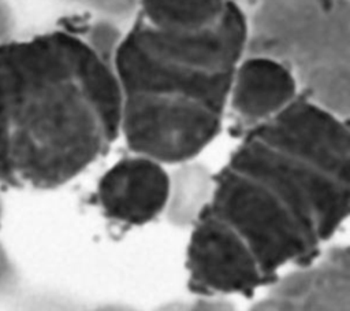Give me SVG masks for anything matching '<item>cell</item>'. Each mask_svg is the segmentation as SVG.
<instances>
[{
	"label": "cell",
	"instance_id": "cell-1",
	"mask_svg": "<svg viewBox=\"0 0 350 311\" xmlns=\"http://www.w3.org/2000/svg\"><path fill=\"white\" fill-rule=\"evenodd\" d=\"M208 207L273 282L286 264H312L350 218V119L299 93L241 136Z\"/></svg>",
	"mask_w": 350,
	"mask_h": 311
},
{
	"label": "cell",
	"instance_id": "cell-2",
	"mask_svg": "<svg viewBox=\"0 0 350 311\" xmlns=\"http://www.w3.org/2000/svg\"><path fill=\"white\" fill-rule=\"evenodd\" d=\"M122 104L112 58L88 27L0 41V182L72 179L119 136Z\"/></svg>",
	"mask_w": 350,
	"mask_h": 311
},
{
	"label": "cell",
	"instance_id": "cell-3",
	"mask_svg": "<svg viewBox=\"0 0 350 311\" xmlns=\"http://www.w3.org/2000/svg\"><path fill=\"white\" fill-rule=\"evenodd\" d=\"M246 47L247 21L237 1L221 19L198 29H161L137 16L112 64L122 96L185 97L224 112Z\"/></svg>",
	"mask_w": 350,
	"mask_h": 311
},
{
	"label": "cell",
	"instance_id": "cell-4",
	"mask_svg": "<svg viewBox=\"0 0 350 311\" xmlns=\"http://www.w3.org/2000/svg\"><path fill=\"white\" fill-rule=\"evenodd\" d=\"M246 55L286 63L301 93L350 119V0H243Z\"/></svg>",
	"mask_w": 350,
	"mask_h": 311
},
{
	"label": "cell",
	"instance_id": "cell-5",
	"mask_svg": "<svg viewBox=\"0 0 350 311\" xmlns=\"http://www.w3.org/2000/svg\"><path fill=\"white\" fill-rule=\"evenodd\" d=\"M223 115L193 99L126 95L120 133L134 153L160 163H186L219 134Z\"/></svg>",
	"mask_w": 350,
	"mask_h": 311
},
{
	"label": "cell",
	"instance_id": "cell-6",
	"mask_svg": "<svg viewBox=\"0 0 350 311\" xmlns=\"http://www.w3.org/2000/svg\"><path fill=\"white\" fill-rule=\"evenodd\" d=\"M186 269L191 290L206 296L252 297L258 288L275 284L262 273L246 241L208 204L193 222Z\"/></svg>",
	"mask_w": 350,
	"mask_h": 311
},
{
	"label": "cell",
	"instance_id": "cell-7",
	"mask_svg": "<svg viewBox=\"0 0 350 311\" xmlns=\"http://www.w3.org/2000/svg\"><path fill=\"white\" fill-rule=\"evenodd\" d=\"M96 203L122 225L141 226L154 219L171 197V178L161 163L135 153L118 160L98 181Z\"/></svg>",
	"mask_w": 350,
	"mask_h": 311
},
{
	"label": "cell",
	"instance_id": "cell-8",
	"mask_svg": "<svg viewBox=\"0 0 350 311\" xmlns=\"http://www.w3.org/2000/svg\"><path fill=\"white\" fill-rule=\"evenodd\" d=\"M254 310H350V245L279 277Z\"/></svg>",
	"mask_w": 350,
	"mask_h": 311
},
{
	"label": "cell",
	"instance_id": "cell-9",
	"mask_svg": "<svg viewBox=\"0 0 350 311\" xmlns=\"http://www.w3.org/2000/svg\"><path fill=\"white\" fill-rule=\"evenodd\" d=\"M299 93L295 74L286 63L265 55H245L230 90L231 133L241 137L279 114Z\"/></svg>",
	"mask_w": 350,
	"mask_h": 311
},
{
	"label": "cell",
	"instance_id": "cell-10",
	"mask_svg": "<svg viewBox=\"0 0 350 311\" xmlns=\"http://www.w3.org/2000/svg\"><path fill=\"white\" fill-rule=\"evenodd\" d=\"M237 0H138V18L161 29H198L221 19Z\"/></svg>",
	"mask_w": 350,
	"mask_h": 311
},
{
	"label": "cell",
	"instance_id": "cell-11",
	"mask_svg": "<svg viewBox=\"0 0 350 311\" xmlns=\"http://www.w3.org/2000/svg\"><path fill=\"white\" fill-rule=\"evenodd\" d=\"M178 177L175 190V218L180 222H194L209 203L213 190V175L198 164L186 166Z\"/></svg>",
	"mask_w": 350,
	"mask_h": 311
},
{
	"label": "cell",
	"instance_id": "cell-12",
	"mask_svg": "<svg viewBox=\"0 0 350 311\" xmlns=\"http://www.w3.org/2000/svg\"><path fill=\"white\" fill-rule=\"evenodd\" d=\"M79 1L88 3V4L98 7L101 10L112 11V12L127 10V8H130L135 3L138 5V0H79Z\"/></svg>",
	"mask_w": 350,
	"mask_h": 311
},
{
	"label": "cell",
	"instance_id": "cell-13",
	"mask_svg": "<svg viewBox=\"0 0 350 311\" xmlns=\"http://www.w3.org/2000/svg\"><path fill=\"white\" fill-rule=\"evenodd\" d=\"M11 25V16H10V10L5 3L0 0V41L7 38V32Z\"/></svg>",
	"mask_w": 350,
	"mask_h": 311
}]
</instances>
